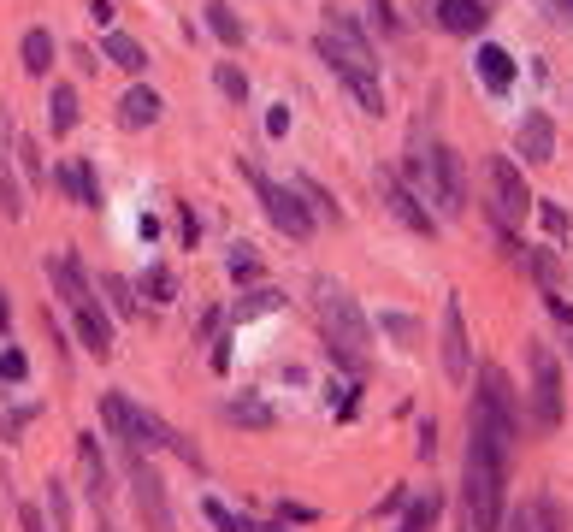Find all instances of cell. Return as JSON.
<instances>
[{
  "label": "cell",
  "instance_id": "6da1fadb",
  "mask_svg": "<svg viewBox=\"0 0 573 532\" xmlns=\"http://www.w3.org/2000/svg\"><path fill=\"white\" fill-rule=\"evenodd\" d=\"M314 308H319V326H325V349L349 367V373H367V314L355 308V296L331 278L314 284Z\"/></svg>",
  "mask_w": 573,
  "mask_h": 532
},
{
  "label": "cell",
  "instance_id": "7a4b0ae2",
  "mask_svg": "<svg viewBox=\"0 0 573 532\" xmlns=\"http://www.w3.org/2000/svg\"><path fill=\"white\" fill-rule=\"evenodd\" d=\"M101 414H107V426H113V438H119V450H125V456H148V450H172V426H166L160 414L136 408L130 397H119V391H107V402H101Z\"/></svg>",
  "mask_w": 573,
  "mask_h": 532
},
{
  "label": "cell",
  "instance_id": "3957f363",
  "mask_svg": "<svg viewBox=\"0 0 573 532\" xmlns=\"http://www.w3.org/2000/svg\"><path fill=\"white\" fill-rule=\"evenodd\" d=\"M526 361H532V426L556 432L562 426V361H556L550 343H532Z\"/></svg>",
  "mask_w": 573,
  "mask_h": 532
},
{
  "label": "cell",
  "instance_id": "277c9868",
  "mask_svg": "<svg viewBox=\"0 0 573 532\" xmlns=\"http://www.w3.org/2000/svg\"><path fill=\"white\" fill-rule=\"evenodd\" d=\"M319 60L337 71V77H349V71H379V60H373V48H367V36L349 24V18H325V30H319Z\"/></svg>",
  "mask_w": 573,
  "mask_h": 532
},
{
  "label": "cell",
  "instance_id": "5b68a950",
  "mask_svg": "<svg viewBox=\"0 0 573 532\" xmlns=\"http://www.w3.org/2000/svg\"><path fill=\"white\" fill-rule=\"evenodd\" d=\"M420 190L438 201L449 219H461V213H467V172H461V154H455V148L438 142V148L426 154V184H420Z\"/></svg>",
  "mask_w": 573,
  "mask_h": 532
},
{
  "label": "cell",
  "instance_id": "8992f818",
  "mask_svg": "<svg viewBox=\"0 0 573 532\" xmlns=\"http://www.w3.org/2000/svg\"><path fill=\"white\" fill-rule=\"evenodd\" d=\"M130 497H136V515L148 532H178L172 503H166V479L148 467V456H130Z\"/></svg>",
  "mask_w": 573,
  "mask_h": 532
},
{
  "label": "cell",
  "instance_id": "52a82bcc",
  "mask_svg": "<svg viewBox=\"0 0 573 532\" xmlns=\"http://www.w3.org/2000/svg\"><path fill=\"white\" fill-rule=\"evenodd\" d=\"M249 178H255L260 201H266V219H272L284 237H296V243H302V237H314V213L302 207V196H296V190L272 184V178H266V172H255V166H249Z\"/></svg>",
  "mask_w": 573,
  "mask_h": 532
},
{
  "label": "cell",
  "instance_id": "ba28073f",
  "mask_svg": "<svg viewBox=\"0 0 573 532\" xmlns=\"http://www.w3.org/2000/svg\"><path fill=\"white\" fill-rule=\"evenodd\" d=\"M485 178H491V196H497V219H526L532 213V190H526V178H520V166H514L509 154H497L491 166H485Z\"/></svg>",
  "mask_w": 573,
  "mask_h": 532
},
{
  "label": "cell",
  "instance_id": "9c48e42d",
  "mask_svg": "<svg viewBox=\"0 0 573 532\" xmlns=\"http://www.w3.org/2000/svg\"><path fill=\"white\" fill-rule=\"evenodd\" d=\"M473 402H479L503 432L520 438V391L509 385V373H503V367H485V373H479V397H473Z\"/></svg>",
  "mask_w": 573,
  "mask_h": 532
},
{
  "label": "cell",
  "instance_id": "30bf717a",
  "mask_svg": "<svg viewBox=\"0 0 573 532\" xmlns=\"http://www.w3.org/2000/svg\"><path fill=\"white\" fill-rule=\"evenodd\" d=\"M379 190H384V201H390V213H396L408 231H420V237H438V213L414 196V190H408L396 172H379Z\"/></svg>",
  "mask_w": 573,
  "mask_h": 532
},
{
  "label": "cell",
  "instance_id": "8fae6325",
  "mask_svg": "<svg viewBox=\"0 0 573 532\" xmlns=\"http://www.w3.org/2000/svg\"><path fill=\"white\" fill-rule=\"evenodd\" d=\"M444 373L449 385H467L473 379V349H467V320H461V302H444Z\"/></svg>",
  "mask_w": 573,
  "mask_h": 532
},
{
  "label": "cell",
  "instance_id": "7c38bea8",
  "mask_svg": "<svg viewBox=\"0 0 573 532\" xmlns=\"http://www.w3.org/2000/svg\"><path fill=\"white\" fill-rule=\"evenodd\" d=\"M231 426H249V432H272L278 426V408L266 397H255V391H237V397H225V408H219Z\"/></svg>",
  "mask_w": 573,
  "mask_h": 532
},
{
  "label": "cell",
  "instance_id": "4fadbf2b",
  "mask_svg": "<svg viewBox=\"0 0 573 532\" xmlns=\"http://www.w3.org/2000/svg\"><path fill=\"white\" fill-rule=\"evenodd\" d=\"M432 12H438V24H444L449 36H479V30L491 24V12H485V0H438Z\"/></svg>",
  "mask_w": 573,
  "mask_h": 532
},
{
  "label": "cell",
  "instance_id": "5bb4252c",
  "mask_svg": "<svg viewBox=\"0 0 573 532\" xmlns=\"http://www.w3.org/2000/svg\"><path fill=\"white\" fill-rule=\"evenodd\" d=\"M520 154L532 166H550L556 160V125H550V113H526L520 119Z\"/></svg>",
  "mask_w": 573,
  "mask_h": 532
},
{
  "label": "cell",
  "instance_id": "9a60e30c",
  "mask_svg": "<svg viewBox=\"0 0 573 532\" xmlns=\"http://www.w3.org/2000/svg\"><path fill=\"white\" fill-rule=\"evenodd\" d=\"M473 66H479V77H485V89H491V95H503V89L514 83V54H509V48H497V42H485Z\"/></svg>",
  "mask_w": 573,
  "mask_h": 532
},
{
  "label": "cell",
  "instance_id": "2e32d148",
  "mask_svg": "<svg viewBox=\"0 0 573 532\" xmlns=\"http://www.w3.org/2000/svg\"><path fill=\"white\" fill-rule=\"evenodd\" d=\"M48 272H54V284H60V302H65V308H95V290L83 284V272H77V261H71V255H60Z\"/></svg>",
  "mask_w": 573,
  "mask_h": 532
},
{
  "label": "cell",
  "instance_id": "e0dca14e",
  "mask_svg": "<svg viewBox=\"0 0 573 532\" xmlns=\"http://www.w3.org/2000/svg\"><path fill=\"white\" fill-rule=\"evenodd\" d=\"M77 337H83L89 355H113V320L101 314V302L95 308H77Z\"/></svg>",
  "mask_w": 573,
  "mask_h": 532
},
{
  "label": "cell",
  "instance_id": "ac0fdd59",
  "mask_svg": "<svg viewBox=\"0 0 573 532\" xmlns=\"http://www.w3.org/2000/svg\"><path fill=\"white\" fill-rule=\"evenodd\" d=\"M18 54H24V71H30V77H48V66H54V36H48V30H24Z\"/></svg>",
  "mask_w": 573,
  "mask_h": 532
},
{
  "label": "cell",
  "instance_id": "d6986e66",
  "mask_svg": "<svg viewBox=\"0 0 573 532\" xmlns=\"http://www.w3.org/2000/svg\"><path fill=\"white\" fill-rule=\"evenodd\" d=\"M77 456H83V473H89V491H95V503H101V497H107V456H101L95 432H77Z\"/></svg>",
  "mask_w": 573,
  "mask_h": 532
},
{
  "label": "cell",
  "instance_id": "ffe728a7",
  "mask_svg": "<svg viewBox=\"0 0 573 532\" xmlns=\"http://www.w3.org/2000/svg\"><path fill=\"white\" fill-rule=\"evenodd\" d=\"M160 107H166V101H160L154 89H130L125 101H119V119L136 131V125H154V119H160Z\"/></svg>",
  "mask_w": 573,
  "mask_h": 532
},
{
  "label": "cell",
  "instance_id": "44dd1931",
  "mask_svg": "<svg viewBox=\"0 0 573 532\" xmlns=\"http://www.w3.org/2000/svg\"><path fill=\"white\" fill-rule=\"evenodd\" d=\"M101 54H107L113 66H125V71H142V66H148V54H142V42H136V36H125V30H107V42H101Z\"/></svg>",
  "mask_w": 573,
  "mask_h": 532
},
{
  "label": "cell",
  "instance_id": "7402d4cb",
  "mask_svg": "<svg viewBox=\"0 0 573 532\" xmlns=\"http://www.w3.org/2000/svg\"><path fill=\"white\" fill-rule=\"evenodd\" d=\"M201 12H207V30H213V36H219L225 48H237V42H243V18H237V12H231L225 0H207Z\"/></svg>",
  "mask_w": 573,
  "mask_h": 532
},
{
  "label": "cell",
  "instance_id": "603a6c76",
  "mask_svg": "<svg viewBox=\"0 0 573 532\" xmlns=\"http://www.w3.org/2000/svg\"><path fill=\"white\" fill-rule=\"evenodd\" d=\"M343 89L361 101V113H384V89H379V71H349Z\"/></svg>",
  "mask_w": 573,
  "mask_h": 532
},
{
  "label": "cell",
  "instance_id": "cb8c5ba5",
  "mask_svg": "<svg viewBox=\"0 0 573 532\" xmlns=\"http://www.w3.org/2000/svg\"><path fill=\"white\" fill-rule=\"evenodd\" d=\"M65 190L83 201V207H95V201H101V178H95V166H89V160L65 166Z\"/></svg>",
  "mask_w": 573,
  "mask_h": 532
},
{
  "label": "cell",
  "instance_id": "d4e9b609",
  "mask_svg": "<svg viewBox=\"0 0 573 532\" xmlns=\"http://www.w3.org/2000/svg\"><path fill=\"white\" fill-rule=\"evenodd\" d=\"M77 107H83V101H77V89H71V83H60V89H54V113H48L54 136H71V131H77Z\"/></svg>",
  "mask_w": 573,
  "mask_h": 532
},
{
  "label": "cell",
  "instance_id": "484cf974",
  "mask_svg": "<svg viewBox=\"0 0 573 532\" xmlns=\"http://www.w3.org/2000/svg\"><path fill=\"white\" fill-rule=\"evenodd\" d=\"M514 261L526 266L544 290H556V278H562V272H556V255H550V249H526V243H520V249H514Z\"/></svg>",
  "mask_w": 573,
  "mask_h": 532
},
{
  "label": "cell",
  "instance_id": "4316f807",
  "mask_svg": "<svg viewBox=\"0 0 573 532\" xmlns=\"http://www.w3.org/2000/svg\"><path fill=\"white\" fill-rule=\"evenodd\" d=\"M142 296L160 302V308L178 302V278H172V266H148V272H142Z\"/></svg>",
  "mask_w": 573,
  "mask_h": 532
},
{
  "label": "cell",
  "instance_id": "83f0119b",
  "mask_svg": "<svg viewBox=\"0 0 573 532\" xmlns=\"http://www.w3.org/2000/svg\"><path fill=\"white\" fill-rule=\"evenodd\" d=\"M379 326L396 337L402 349H420V343H426V326H420V320H408V314H379Z\"/></svg>",
  "mask_w": 573,
  "mask_h": 532
},
{
  "label": "cell",
  "instance_id": "f1b7e54d",
  "mask_svg": "<svg viewBox=\"0 0 573 532\" xmlns=\"http://www.w3.org/2000/svg\"><path fill=\"white\" fill-rule=\"evenodd\" d=\"M272 308H284V296H278V290H249V296L237 302V314H231V320L243 326V320H255V314H272Z\"/></svg>",
  "mask_w": 573,
  "mask_h": 532
},
{
  "label": "cell",
  "instance_id": "f546056e",
  "mask_svg": "<svg viewBox=\"0 0 573 532\" xmlns=\"http://www.w3.org/2000/svg\"><path fill=\"white\" fill-rule=\"evenodd\" d=\"M438 509H444V497H438V491H426L420 503H408V521H402V532H426L432 521H438Z\"/></svg>",
  "mask_w": 573,
  "mask_h": 532
},
{
  "label": "cell",
  "instance_id": "4dcf8cb0",
  "mask_svg": "<svg viewBox=\"0 0 573 532\" xmlns=\"http://www.w3.org/2000/svg\"><path fill=\"white\" fill-rule=\"evenodd\" d=\"M201 509H207V521H213V527H219V532H249V527H255V521H249V515H237V509H225V503H219V497H207V503H201Z\"/></svg>",
  "mask_w": 573,
  "mask_h": 532
},
{
  "label": "cell",
  "instance_id": "1f68e13d",
  "mask_svg": "<svg viewBox=\"0 0 573 532\" xmlns=\"http://www.w3.org/2000/svg\"><path fill=\"white\" fill-rule=\"evenodd\" d=\"M101 290H107L113 314H136V296H130V278H119V272H107V278H101Z\"/></svg>",
  "mask_w": 573,
  "mask_h": 532
},
{
  "label": "cell",
  "instance_id": "d6a6232c",
  "mask_svg": "<svg viewBox=\"0 0 573 532\" xmlns=\"http://www.w3.org/2000/svg\"><path fill=\"white\" fill-rule=\"evenodd\" d=\"M213 83H219V89H225L231 101H243V95H249V77L231 66V60H219V66H213Z\"/></svg>",
  "mask_w": 573,
  "mask_h": 532
},
{
  "label": "cell",
  "instance_id": "836d02e7",
  "mask_svg": "<svg viewBox=\"0 0 573 532\" xmlns=\"http://www.w3.org/2000/svg\"><path fill=\"white\" fill-rule=\"evenodd\" d=\"M0 207H6V219H18V213H24V196H18V184H12L6 154H0Z\"/></svg>",
  "mask_w": 573,
  "mask_h": 532
},
{
  "label": "cell",
  "instance_id": "e575fe53",
  "mask_svg": "<svg viewBox=\"0 0 573 532\" xmlns=\"http://www.w3.org/2000/svg\"><path fill=\"white\" fill-rule=\"evenodd\" d=\"M18 160H24L30 190H42V184H48V172H42V148H36V142H18Z\"/></svg>",
  "mask_w": 573,
  "mask_h": 532
},
{
  "label": "cell",
  "instance_id": "d590c367",
  "mask_svg": "<svg viewBox=\"0 0 573 532\" xmlns=\"http://www.w3.org/2000/svg\"><path fill=\"white\" fill-rule=\"evenodd\" d=\"M532 207H538V219H544L550 237H568V207H556V201H532Z\"/></svg>",
  "mask_w": 573,
  "mask_h": 532
},
{
  "label": "cell",
  "instance_id": "8d00e7d4",
  "mask_svg": "<svg viewBox=\"0 0 573 532\" xmlns=\"http://www.w3.org/2000/svg\"><path fill=\"white\" fill-rule=\"evenodd\" d=\"M24 373H30V361H24L18 349H0V379H6V385H18Z\"/></svg>",
  "mask_w": 573,
  "mask_h": 532
},
{
  "label": "cell",
  "instance_id": "74e56055",
  "mask_svg": "<svg viewBox=\"0 0 573 532\" xmlns=\"http://www.w3.org/2000/svg\"><path fill=\"white\" fill-rule=\"evenodd\" d=\"M544 302H550V314H556V320L573 332V302H568V296H562V290H544Z\"/></svg>",
  "mask_w": 573,
  "mask_h": 532
},
{
  "label": "cell",
  "instance_id": "f35d334b",
  "mask_svg": "<svg viewBox=\"0 0 573 532\" xmlns=\"http://www.w3.org/2000/svg\"><path fill=\"white\" fill-rule=\"evenodd\" d=\"M367 6H373V18H379V30H384V36H396V30H402V18L390 12V0H367Z\"/></svg>",
  "mask_w": 573,
  "mask_h": 532
},
{
  "label": "cell",
  "instance_id": "ab89813d",
  "mask_svg": "<svg viewBox=\"0 0 573 532\" xmlns=\"http://www.w3.org/2000/svg\"><path fill=\"white\" fill-rule=\"evenodd\" d=\"M231 272H237V278H249V272H255V249H249V243H237V249H231Z\"/></svg>",
  "mask_w": 573,
  "mask_h": 532
},
{
  "label": "cell",
  "instance_id": "60d3db41",
  "mask_svg": "<svg viewBox=\"0 0 573 532\" xmlns=\"http://www.w3.org/2000/svg\"><path fill=\"white\" fill-rule=\"evenodd\" d=\"M172 450H178V456H184L190 467H201V450H195V444L184 438V432H172Z\"/></svg>",
  "mask_w": 573,
  "mask_h": 532
},
{
  "label": "cell",
  "instance_id": "b9f144b4",
  "mask_svg": "<svg viewBox=\"0 0 573 532\" xmlns=\"http://www.w3.org/2000/svg\"><path fill=\"white\" fill-rule=\"evenodd\" d=\"M266 131L284 136V131H290V113H284V107H272V113H266Z\"/></svg>",
  "mask_w": 573,
  "mask_h": 532
},
{
  "label": "cell",
  "instance_id": "7bdbcfd3",
  "mask_svg": "<svg viewBox=\"0 0 573 532\" xmlns=\"http://www.w3.org/2000/svg\"><path fill=\"white\" fill-rule=\"evenodd\" d=\"M89 18L95 24H113V0H89Z\"/></svg>",
  "mask_w": 573,
  "mask_h": 532
},
{
  "label": "cell",
  "instance_id": "ee69618b",
  "mask_svg": "<svg viewBox=\"0 0 573 532\" xmlns=\"http://www.w3.org/2000/svg\"><path fill=\"white\" fill-rule=\"evenodd\" d=\"M432 450H438V426L426 420V426H420V456H432Z\"/></svg>",
  "mask_w": 573,
  "mask_h": 532
},
{
  "label": "cell",
  "instance_id": "f6af8a7d",
  "mask_svg": "<svg viewBox=\"0 0 573 532\" xmlns=\"http://www.w3.org/2000/svg\"><path fill=\"white\" fill-rule=\"evenodd\" d=\"M278 515L284 521H314V509H302V503H278Z\"/></svg>",
  "mask_w": 573,
  "mask_h": 532
},
{
  "label": "cell",
  "instance_id": "bcb514c9",
  "mask_svg": "<svg viewBox=\"0 0 573 532\" xmlns=\"http://www.w3.org/2000/svg\"><path fill=\"white\" fill-rule=\"evenodd\" d=\"M24 532H48V527H42V509H36V503H24Z\"/></svg>",
  "mask_w": 573,
  "mask_h": 532
},
{
  "label": "cell",
  "instance_id": "7dc6e473",
  "mask_svg": "<svg viewBox=\"0 0 573 532\" xmlns=\"http://www.w3.org/2000/svg\"><path fill=\"white\" fill-rule=\"evenodd\" d=\"M503 532H532V515L520 509V515H514V521H509V527H503Z\"/></svg>",
  "mask_w": 573,
  "mask_h": 532
},
{
  "label": "cell",
  "instance_id": "c3c4849f",
  "mask_svg": "<svg viewBox=\"0 0 573 532\" xmlns=\"http://www.w3.org/2000/svg\"><path fill=\"white\" fill-rule=\"evenodd\" d=\"M6 326H12V302L0 296V332H6Z\"/></svg>",
  "mask_w": 573,
  "mask_h": 532
},
{
  "label": "cell",
  "instance_id": "681fc988",
  "mask_svg": "<svg viewBox=\"0 0 573 532\" xmlns=\"http://www.w3.org/2000/svg\"><path fill=\"white\" fill-rule=\"evenodd\" d=\"M538 532H562V521H556V515H550V509H544V527Z\"/></svg>",
  "mask_w": 573,
  "mask_h": 532
},
{
  "label": "cell",
  "instance_id": "f907efd6",
  "mask_svg": "<svg viewBox=\"0 0 573 532\" xmlns=\"http://www.w3.org/2000/svg\"><path fill=\"white\" fill-rule=\"evenodd\" d=\"M568 361H573V337H568Z\"/></svg>",
  "mask_w": 573,
  "mask_h": 532
},
{
  "label": "cell",
  "instance_id": "816d5d0a",
  "mask_svg": "<svg viewBox=\"0 0 573 532\" xmlns=\"http://www.w3.org/2000/svg\"><path fill=\"white\" fill-rule=\"evenodd\" d=\"M101 532H113V527H101Z\"/></svg>",
  "mask_w": 573,
  "mask_h": 532
}]
</instances>
